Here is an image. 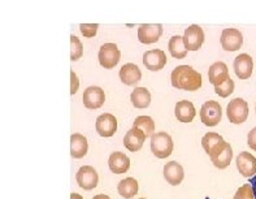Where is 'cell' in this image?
Listing matches in <instances>:
<instances>
[{
  "mask_svg": "<svg viewBox=\"0 0 256 199\" xmlns=\"http://www.w3.org/2000/svg\"><path fill=\"white\" fill-rule=\"evenodd\" d=\"M250 184L252 185V189H254V194H255V199H256V174L250 178Z\"/></svg>",
  "mask_w": 256,
  "mask_h": 199,
  "instance_id": "obj_34",
  "label": "cell"
},
{
  "mask_svg": "<svg viewBox=\"0 0 256 199\" xmlns=\"http://www.w3.org/2000/svg\"><path fill=\"white\" fill-rule=\"evenodd\" d=\"M98 134L103 138L112 137L117 132V120L112 114H103L98 116L95 124Z\"/></svg>",
  "mask_w": 256,
  "mask_h": 199,
  "instance_id": "obj_11",
  "label": "cell"
},
{
  "mask_svg": "<svg viewBox=\"0 0 256 199\" xmlns=\"http://www.w3.org/2000/svg\"><path fill=\"white\" fill-rule=\"evenodd\" d=\"M143 64L148 70L158 72L162 70L166 64V55L162 50H151L143 55Z\"/></svg>",
  "mask_w": 256,
  "mask_h": 199,
  "instance_id": "obj_14",
  "label": "cell"
},
{
  "mask_svg": "<svg viewBox=\"0 0 256 199\" xmlns=\"http://www.w3.org/2000/svg\"><path fill=\"white\" fill-rule=\"evenodd\" d=\"M151 151L156 158L166 159L173 152V140L166 132L155 133L151 137Z\"/></svg>",
  "mask_w": 256,
  "mask_h": 199,
  "instance_id": "obj_2",
  "label": "cell"
},
{
  "mask_svg": "<svg viewBox=\"0 0 256 199\" xmlns=\"http://www.w3.org/2000/svg\"><path fill=\"white\" fill-rule=\"evenodd\" d=\"M208 78L212 85L218 86L229 78V72L225 62H216L208 69Z\"/></svg>",
  "mask_w": 256,
  "mask_h": 199,
  "instance_id": "obj_21",
  "label": "cell"
},
{
  "mask_svg": "<svg viewBox=\"0 0 256 199\" xmlns=\"http://www.w3.org/2000/svg\"><path fill=\"white\" fill-rule=\"evenodd\" d=\"M247 144H248L250 148L256 151V126L254 129H251L248 136H247Z\"/></svg>",
  "mask_w": 256,
  "mask_h": 199,
  "instance_id": "obj_33",
  "label": "cell"
},
{
  "mask_svg": "<svg viewBox=\"0 0 256 199\" xmlns=\"http://www.w3.org/2000/svg\"><path fill=\"white\" fill-rule=\"evenodd\" d=\"M184 177H185V170L177 162H169L164 166V178L172 186L180 185L184 181Z\"/></svg>",
  "mask_w": 256,
  "mask_h": 199,
  "instance_id": "obj_17",
  "label": "cell"
},
{
  "mask_svg": "<svg viewBox=\"0 0 256 199\" xmlns=\"http://www.w3.org/2000/svg\"><path fill=\"white\" fill-rule=\"evenodd\" d=\"M140 199H146V198H140Z\"/></svg>",
  "mask_w": 256,
  "mask_h": 199,
  "instance_id": "obj_38",
  "label": "cell"
},
{
  "mask_svg": "<svg viewBox=\"0 0 256 199\" xmlns=\"http://www.w3.org/2000/svg\"><path fill=\"white\" fill-rule=\"evenodd\" d=\"M234 199H255L252 185L251 184H244V186H240L237 192H236Z\"/></svg>",
  "mask_w": 256,
  "mask_h": 199,
  "instance_id": "obj_30",
  "label": "cell"
},
{
  "mask_svg": "<svg viewBox=\"0 0 256 199\" xmlns=\"http://www.w3.org/2000/svg\"><path fill=\"white\" fill-rule=\"evenodd\" d=\"M184 42H185V46L188 51H198L202 47V44L204 43V32L196 24L190 25L185 30Z\"/></svg>",
  "mask_w": 256,
  "mask_h": 199,
  "instance_id": "obj_10",
  "label": "cell"
},
{
  "mask_svg": "<svg viewBox=\"0 0 256 199\" xmlns=\"http://www.w3.org/2000/svg\"><path fill=\"white\" fill-rule=\"evenodd\" d=\"M98 59L100 66L106 69H112L118 64L121 59V52L114 43H104L99 50Z\"/></svg>",
  "mask_w": 256,
  "mask_h": 199,
  "instance_id": "obj_5",
  "label": "cell"
},
{
  "mask_svg": "<svg viewBox=\"0 0 256 199\" xmlns=\"http://www.w3.org/2000/svg\"><path fill=\"white\" fill-rule=\"evenodd\" d=\"M228 142H225L224 138L221 137L220 134L218 133H210L204 134V137L202 138V146L207 152V155L212 159L218 158L222 151L225 150Z\"/></svg>",
  "mask_w": 256,
  "mask_h": 199,
  "instance_id": "obj_6",
  "label": "cell"
},
{
  "mask_svg": "<svg viewBox=\"0 0 256 199\" xmlns=\"http://www.w3.org/2000/svg\"><path fill=\"white\" fill-rule=\"evenodd\" d=\"M70 94L74 95L80 88V80L73 70H70Z\"/></svg>",
  "mask_w": 256,
  "mask_h": 199,
  "instance_id": "obj_32",
  "label": "cell"
},
{
  "mask_svg": "<svg viewBox=\"0 0 256 199\" xmlns=\"http://www.w3.org/2000/svg\"><path fill=\"white\" fill-rule=\"evenodd\" d=\"M226 116L232 124H244L248 118V104L242 98H236L228 104Z\"/></svg>",
  "mask_w": 256,
  "mask_h": 199,
  "instance_id": "obj_4",
  "label": "cell"
},
{
  "mask_svg": "<svg viewBox=\"0 0 256 199\" xmlns=\"http://www.w3.org/2000/svg\"><path fill=\"white\" fill-rule=\"evenodd\" d=\"M134 128H138L143 133L146 134L147 138H151L155 134V122L150 116H138L134 120Z\"/></svg>",
  "mask_w": 256,
  "mask_h": 199,
  "instance_id": "obj_26",
  "label": "cell"
},
{
  "mask_svg": "<svg viewBox=\"0 0 256 199\" xmlns=\"http://www.w3.org/2000/svg\"><path fill=\"white\" fill-rule=\"evenodd\" d=\"M70 199H84V198H82V196L77 194V192H72V194H70Z\"/></svg>",
  "mask_w": 256,
  "mask_h": 199,
  "instance_id": "obj_35",
  "label": "cell"
},
{
  "mask_svg": "<svg viewBox=\"0 0 256 199\" xmlns=\"http://www.w3.org/2000/svg\"><path fill=\"white\" fill-rule=\"evenodd\" d=\"M108 166H110V172L116 173V174H122L129 170L130 159L124 152L116 151V152L110 154L108 158Z\"/></svg>",
  "mask_w": 256,
  "mask_h": 199,
  "instance_id": "obj_19",
  "label": "cell"
},
{
  "mask_svg": "<svg viewBox=\"0 0 256 199\" xmlns=\"http://www.w3.org/2000/svg\"><path fill=\"white\" fill-rule=\"evenodd\" d=\"M138 190H140L138 181L136 178H133V177H128V178L121 180L118 185H117V192L125 199H132L133 196H136Z\"/></svg>",
  "mask_w": 256,
  "mask_h": 199,
  "instance_id": "obj_23",
  "label": "cell"
},
{
  "mask_svg": "<svg viewBox=\"0 0 256 199\" xmlns=\"http://www.w3.org/2000/svg\"><path fill=\"white\" fill-rule=\"evenodd\" d=\"M146 138V134L143 133L140 129L133 126L124 137V146L132 152H136V151L142 150Z\"/></svg>",
  "mask_w": 256,
  "mask_h": 199,
  "instance_id": "obj_16",
  "label": "cell"
},
{
  "mask_svg": "<svg viewBox=\"0 0 256 199\" xmlns=\"http://www.w3.org/2000/svg\"><path fill=\"white\" fill-rule=\"evenodd\" d=\"M232 159H233V148H232L230 144H226L225 150L218 155V158L212 159V164H214L216 168L218 170H225L229 166V164L232 163Z\"/></svg>",
  "mask_w": 256,
  "mask_h": 199,
  "instance_id": "obj_27",
  "label": "cell"
},
{
  "mask_svg": "<svg viewBox=\"0 0 256 199\" xmlns=\"http://www.w3.org/2000/svg\"><path fill=\"white\" fill-rule=\"evenodd\" d=\"M106 102V94L99 86H90L84 92V104L88 110H98L103 107Z\"/></svg>",
  "mask_w": 256,
  "mask_h": 199,
  "instance_id": "obj_12",
  "label": "cell"
},
{
  "mask_svg": "<svg viewBox=\"0 0 256 199\" xmlns=\"http://www.w3.org/2000/svg\"><path fill=\"white\" fill-rule=\"evenodd\" d=\"M234 92V81L229 77L225 82L220 84V85L214 86V92L218 95V96H222V98H228L229 95L233 94Z\"/></svg>",
  "mask_w": 256,
  "mask_h": 199,
  "instance_id": "obj_29",
  "label": "cell"
},
{
  "mask_svg": "<svg viewBox=\"0 0 256 199\" xmlns=\"http://www.w3.org/2000/svg\"><path fill=\"white\" fill-rule=\"evenodd\" d=\"M222 118V108L216 100H208L200 108V121L206 126H216Z\"/></svg>",
  "mask_w": 256,
  "mask_h": 199,
  "instance_id": "obj_3",
  "label": "cell"
},
{
  "mask_svg": "<svg viewBox=\"0 0 256 199\" xmlns=\"http://www.w3.org/2000/svg\"><path fill=\"white\" fill-rule=\"evenodd\" d=\"M169 54L174 58V59H185L188 55V50L186 48L185 42H184V36H173L168 43Z\"/></svg>",
  "mask_w": 256,
  "mask_h": 199,
  "instance_id": "obj_24",
  "label": "cell"
},
{
  "mask_svg": "<svg viewBox=\"0 0 256 199\" xmlns=\"http://www.w3.org/2000/svg\"><path fill=\"white\" fill-rule=\"evenodd\" d=\"M172 86L185 92H196L202 88V74L190 66H180L170 74Z\"/></svg>",
  "mask_w": 256,
  "mask_h": 199,
  "instance_id": "obj_1",
  "label": "cell"
},
{
  "mask_svg": "<svg viewBox=\"0 0 256 199\" xmlns=\"http://www.w3.org/2000/svg\"><path fill=\"white\" fill-rule=\"evenodd\" d=\"M254 70L252 58L247 54H240L234 60V72L238 78L247 80L250 78Z\"/></svg>",
  "mask_w": 256,
  "mask_h": 199,
  "instance_id": "obj_15",
  "label": "cell"
},
{
  "mask_svg": "<svg viewBox=\"0 0 256 199\" xmlns=\"http://www.w3.org/2000/svg\"><path fill=\"white\" fill-rule=\"evenodd\" d=\"M120 80L124 85L133 86L136 85L138 82L142 78V72L140 69L138 68V66L136 64H132V62H128L125 66H121L120 69Z\"/></svg>",
  "mask_w": 256,
  "mask_h": 199,
  "instance_id": "obj_18",
  "label": "cell"
},
{
  "mask_svg": "<svg viewBox=\"0 0 256 199\" xmlns=\"http://www.w3.org/2000/svg\"><path fill=\"white\" fill-rule=\"evenodd\" d=\"M130 100L136 108H147L151 103V94L146 88H136L130 94Z\"/></svg>",
  "mask_w": 256,
  "mask_h": 199,
  "instance_id": "obj_25",
  "label": "cell"
},
{
  "mask_svg": "<svg viewBox=\"0 0 256 199\" xmlns=\"http://www.w3.org/2000/svg\"><path fill=\"white\" fill-rule=\"evenodd\" d=\"M236 164L240 173L246 178H252L256 174V158L252 154L244 151L236 159Z\"/></svg>",
  "mask_w": 256,
  "mask_h": 199,
  "instance_id": "obj_13",
  "label": "cell"
},
{
  "mask_svg": "<svg viewBox=\"0 0 256 199\" xmlns=\"http://www.w3.org/2000/svg\"><path fill=\"white\" fill-rule=\"evenodd\" d=\"M98 28H99L98 24H81L80 25L82 36H86V38H92V36H96Z\"/></svg>",
  "mask_w": 256,
  "mask_h": 199,
  "instance_id": "obj_31",
  "label": "cell"
},
{
  "mask_svg": "<svg viewBox=\"0 0 256 199\" xmlns=\"http://www.w3.org/2000/svg\"><path fill=\"white\" fill-rule=\"evenodd\" d=\"M78 186L84 190H92L98 186L99 182V176H98L95 168L91 166H84L78 170L76 174Z\"/></svg>",
  "mask_w": 256,
  "mask_h": 199,
  "instance_id": "obj_8",
  "label": "cell"
},
{
  "mask_svg": "<svg viewBox=\"0 0 256 199\" xmlns=\"http://www.w3.org/2000/svg\"><path fill=\"white\" fill-rule=\"evenodd\" d=\"M220 42L222 50L228 52H234L244 44V36L238 29H224L221 33Z\"/></svg>",
  "mask_w": 256,
  "mask_h": 199,
  "instance_id": "obj_7",
  "label": "cell"
},
{
  "mask_svg": "<svg viewBox=\"0 0 256 199\" xmlns=\"http://www.w3.org/2000/svg\"><path fill=\"white\" fill-rule=\"evenodd\" d=\"M255 112H256V106H255Z\"/></svg>",
  "mask_w": 256,
  "mask_h": 199,
  "instance_id": "obj_37",
  "label": "cell"
},
{
  "mask_svg": "<svg viewBox=\"0 0 256 199\" xmlns=\"http://www.w3.org/2000/svg\"><path fill=\"white\" fill-rule=\"evenodd\" d=\"M82 54H84V47L80 40V38L76 36H70V60L76 62V60L81 59Z\"/></svg>",
  "mask_w": 256,
  "mask_h": 199,
  "instance_id": "obj_28",
  "label": "cell"
},
{
  "mask_svg": "<svg viewBox=\"0 0 256 199\" xmlns=\"http://www.w3.org/2000/svg\"><path fill=\"white\" fill-rule=\"evenodd\" d=\"M92 199H110L108 196H104V194H99V196H95Z\"/></svg>",
  "mask_w": 256,
  "mask_h": 199,
  "instance_id": "obj_36",
  "label": "cell"
},
{
  "mask_svg": "<svg viewBox=\"0 0 256 199\" xmlns=\"http://www.w3.org/2000/svg\"><path fill=\"white\" fill-rule=\"evenodd\" d=\"M88 150V140L84 136L80 133H74L70 136V155L74 159H82L86 156Z\"/></svg>",
  "mask_w": 256,
  "mask_h": 199,
  "instance_id": "obj_20",
  "label": "cell"
},
{
  "mask_svg": "<svg viewBox=\"0 0 256 199\" xmlns=\"http://www.w3.org/2000/svg\"><path fill=\"white\" fill-rule=\"evenodd\" d=\"M162 36V24H143L138 28V40L143 44H152Z\"/></svg>",
  "mask_w": 256,
  "mask_h": 199,
  "instance_id": "obj_9",
  "label": "cell"
},
{
  "mask_svg": "<svg viewBox=\"0 0 256 199\" xmlns=\"http://www.w3.org/2000/svg\"><path fill=\"white\" fill-rule=\"evenodd\" d=\"M176 118L177 120L181 121V122H192L195 118V114H196V111H195V107L192 102L188 100H181L176 104Z\"/></svg>",
  "mask_w": 256,
  "mask_h": 199,
  "instance_id": "obj_22",
  "label": "cell"
}]
</instances>
